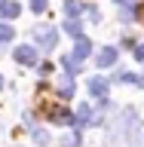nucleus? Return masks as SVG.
<instances>
[{
	"instance_id": "ddd939ff",
	"label": "nucleus",
	"mask_w": 144,
	"mask_h": 147,
	"mask_svg": "<svg viewBox=\"0 0 144 147\" xmlns=\"http://www.w3.org/2000/svg\"><path fill=\"white\" fill-rule=\"evenodd\" d=\"M16 37V31H12V25H6V22H0V46H6L9 40Z\"/></svg>"
},
{
	"instance_id": "aec40b11",
	"label": "nucleus",
	"mask_w": 144,
	"mask_h": 147,
	"mask_svg": "<svg viewBox=\"0 0 144 147\" xmlns=\"http://www.w3.org/2000/svg\"><path fill=\"white\" fill-rule=\"evenodd\" d=\"M114 3H120V6H129V3H135V0H114Z\"/></svg>"
},
{
	"instance_id": "dca6fc26",
	"label": "nucleus",
	"mask_w": 144,
	"mask_h": 147,
	"mask_svg": "<svg viewBox=\"0 0 144 147\" xmlns=\"http://www.w3.org/2000/svg\"><path fill=\"white\" fill-rule=\"evenodd\" d=\"M34 141L37 144H49V135H46L43 129H34Z\"/></svg>"
},
{
	"instance_id": "4be33fe9",
	"label": "nucleus",
	"mask_w": 144,
	"mask_h": 147,
	"mask_svg": "<svg viewBox=\"0 0 144 147\" xmlns=\"http://www.w3.org/2000/svg\"><path fill=\"white\" fill-rule=\"evenodd\" d=\"M0 3H3V0H0Z\"/></svg>"
},
{
	"instance_id": "9d476101",
	"label": "nucleus",
	"mask_w": 144,
	"mask_h": 147,
	"mask_svg": "<svg viewBox=\"0 0 144 147\" xmlns=\"http://www.w3.org/2000/svg\"><path fill=\"white\" fill-rule=\"evenodd\" d=\"M18 12H22V6H18L16 0H3L0 3V16L3 18H18Z\"/></svg>"
},
{
	"instance_id": "6ab92c4d",
	"label": "nucleus",
	"mask_w": 144,
	"mask_h": 147,
	"mask_svg": "<svg viewBox=\"0 0 144 147\" xmlns=\"http://www.w3.org/2000/svg\"><path fill=\"white\" fill-rule=\"evenodd\" d=\"M135 58H141V61H144V43H138V49H135Z\"/></svg>"
},
{
	"instance_id": "0eeeda50",
	"label": "nucleus",
	"mask_w": 144,
	"mask_h": 147,
	"mask_svg": "<svg viewBox=\"0 0 144 147\" xmlns=\"http://www.w3.org/2000/svg\"><path fill=\"white\" fill-rule=\"evenodd\" d=\"M74 126H92V107H89V104H80V107H77Z\"/></svg>"
},
{
	"instance_id": "6e6552de",
	"label": "nucleus",
	"mask_w": 144,
	"mask_h": 147,
	"mask_svg": "<svg viewBox=\"0 0 144 147\" xmlns=\"http://www.w3.org/2000/svg\"><path fill=\"white\" fill-rule=\"evenodd\" d=\"M49 119H52V123H62V126H74V113L71 110H62V107L49 110Z\"/></svg>"
},
{
	"instance_id": "1a4fd4ad",
	"label": "nucleus",
	"mask_w": 144,
	"mask_h": 147,
	"mask_svg": "<svg viewBox=\"0 0 144 147\" xmlns=\"http://www.w3.org/2000/svg\"><path fill=\"white\" fill-rule=\"evenodd\" d=\"M83 12H86V6H83L80 0H64V16L68 18H80Z\"/></svg>"
},
{
	"instance_id": "20e7f679",
	"label": "nucleus",
	"mask_w": 144,
	"mask_h": 147,
	"mask_svg": "<svg viewBox=\"0 0 144 147\" xmlns=\"http://www.w3.org/2000/svg\"><path fill=\"white\" fill-rule=\"evenodd\" d=\"M129 141H132V147H144V123H138V119L129 123Z\"/></svg>"
},
{
	"instance_id": "2eb2a0df",
	"label": "nucleus",
	"mask_w": 144,
	"mask_h": 147,
	"mask_svg": "<svg viewBox=\"0 0 144 147\" xmlns=\"http://www.w3.org/2000/svg\"><path fill=\"white\" fill-rule=\"evenodd\" d=\"M117 80H120V83H138V77H135L132 71H120V74H117Z\"/></svg>"
},
{
	"instance_id": "423d86ee",
	"label": "nucleus",
	"mask_w": 144,
	"mask_h": 147,
	"mask_svg": "<svg viewBox=\"0 0 144 147\" xmlns=\"http://www.w3.org/2000/svg\"><path fill=\"white\" fill-rule=\"evenodd\" d=\"M114 61H117V49H114V46H104V49L95 55V64H98V67H110Z\"/></svg>"
},
{
	"instance_id": "412c9836",
	"label": "nucleus",
	"mask_w": 144,
	"mask_h": 147,
	"mask_svg": "<svg viewBox=\"0 0 144 147\" xmlns=\"http://www.w3.org/2000/svg\"><path fill=\"white\" fill-rule=\"evenodd\" d=\"M0 89H3V77H0Z\"/></svg>"
},
{
	"instance_id": "7ed1b4c3",
	"label": "nucleus",
	"mask_w": 144,
	"mask_h": 147,
	"mask_svg": "<svg viewBox=\"0 0 144 147\" xmlns=\"http://www.w3.org/2000/svg\"><path fill=\"white\" fill-rule=\"evenodd\" d=\"M77 43H74V52H71V58H77V61H83V58H89V52H92V43L86 40V37H74Z\"/></svg>"
},
{
	"instance_id": "f3484780",
	"label": "nucleus",
	"mask_w": 144,
	"mask_h": 147,
	"mask_svg": "<svg viewBox=\"0 0 144 147\" xmlns=\"http://www.w3.org/2000/svg\"><path fill=\"white\" fill-rule=\"evenodd\" d=\"M31 9H34V12H43V9H46V0H31Z\"/></svg>"
},
{
	"instance_id": "4468645a",
	"label": "nucleus",
	"mask_w": 144,
	"mask_h": 147,
	"mask_svg": "<svg viewBox=\"0 0 144 147\" xmlns=\"http://www.w3.org/2000/svg\"><path fill=\"white\" fill-rule=\"evenodd\" d=\"M80 144H83L80 132H68V135L62 138V147H80Z\"/></svg>"
},
{
	"instance_id": "f257e3e1",
	"label": "nucleus",
	"mask_w": 144,
	"mask_h": 147,
	"mask_svg": "<svg viewBox=\"0 0 144 147\" xmlns=\"http://www.w3.org/2000/svg\"><path fill=\"white\" fill-rule=\"evenodd\" d=\"M34 37H37V43H40V49H55V43H58V31L49 28V25L34 28Z\"/></svg>"
},
{
	"instance_id": "f03ea898",
	"label": "nucleus",
	"mask_w": 144,
	"mask_h": 147,
	"mask_svg": "<svg viewBox=\"0 0 144 147\" xmlns=\"http://www.w3.org/2000/svg\"><path fill=\"white\" fill-rule=\"evenodd\" d=\"M12 58H16L18 64H28V67H31V64H37V58H40V55H37V46H16V52H12Z\"/></svg>"
},
{
	"instance_id": "39448f33",
	"label": "nucleus",
	"mask_w": 144,
	"mask_h": 147,
	"mask_svg": "<svg viewBox=\"0 0 144 147\" xmlns=\"http://www.w3.org/2000/svg\"><path fill=\"white\" fill-rule=\"evenodd\" d=\"M107 89H110V86H107V80H104V77H92V80H89V92H92L98 101L107 98Z\"/></svg>"
},
{
	"instance_id": "9b49d317",
	"label": "nucleus",
	"mask_w": 144,
	"mask_h": 147,
	"mask_svg": "<svg viewBox=\"0 0 144 147\" xmlns=\"http://www.w3.org/2000/svg\"><path fill=\"white\" fill-rule=\"evenodd\" d=\"M62 67L71 74V77H77V74H80V61H77V58H71V55H64V58H62Z\"/></svg>"
},
{
	"instance_id": "f8f14e48",
	"label": "nucleus",
	"mask_w": 144,
	"mask_h": 147,
	"mask_svg": "<svg viewBox=\"0 0 144 147\" xmlns=\"http://www.w3.org/2000/svg\"><path fill=\"white\" fill-rule=\"evenodd\" d=\"M64 31L71 37H83V25H80V18H68L64 22Z\"/></svg>"
},
{
	"instance_id": "a211bd4d",
	"label": "nucleus",
	"mask_w": 144,
	"mask_h": 147,
	"mask_svg": "<svg viewBox=\"0 0 144 147\" xmlns=\"http://www.w3.org/2000/svg\"><path fill=\"white\" fill-rule=\"evenodd\" d=\"M86 12H89V18H92V22H98V18H101V12H98V9H95V6H89V9H86Z\"/></svg>"
}]
</instances>
